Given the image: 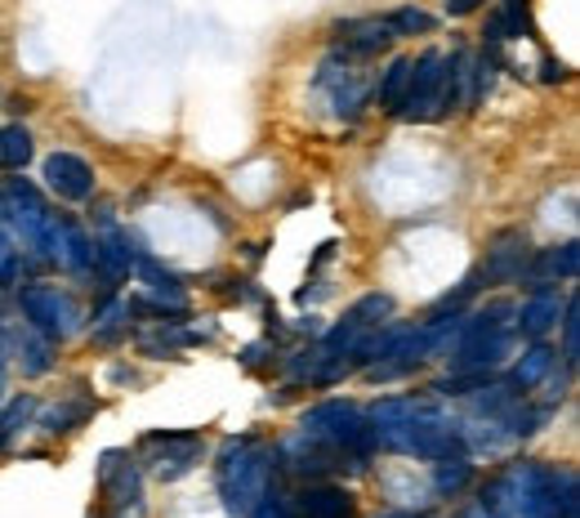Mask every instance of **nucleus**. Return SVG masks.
<instances>
[{
  "label": "nucleus",
  "instance_id": "obj_1",
  "mask_svg": "<svg viewBox=\"0 0 580 518\" xmlns=\"http://www.w3.org/2000/svg\"><path fill=\"white\" fill-rule=\"evenodd\" d=\"M451 366L456 371H492L509 358L513 345V304H487L473 317H456L451 326Z\"/></svg>",
  "mask_w": 580,
  "mask_h": 518
},
{
  "label": "nucleus",
  "instance_id": "obj_2",
  "mask_svg": "<svg viewBox=\"0 0 580 518\" xmlns=\"http://www.w3.org/2000/svg\"><path fill=\"white\" fill-rule=\"evenodd\" d=\"M219 492L223 509L246 518L268 492H273V451L255 438H237L219 456Z\"/></svg>",
  "mask_w": 580,
  "mask_h": 518
},
{
  "label": "nucleus",
  "instance_id": "obj_3",
  "mask_svg": "<svg viewBox=\"0 0 580 518\" xmlns=\"http://www.w3.org/2000/svg\"><path fill=\"white\" fill-rule=\"evenodd\" d=\"M304 434L335 447V451H353V456H366L375 447V434H371V420L358 402H345V398H330V402H317L304 411Z\"/></svg>",
  "mask_w": 580,
  "mask_h": 518
},
{
  "label": "nucleus",
  "instance_id": "obj_4",
  "mask_svg": "<svg viewBox=\"0 0 580 518\" xmlns=\"http://www.w3.org/2000/svg\"><path fill=\"white\" fill-rule=\"evenodd\" d=\"M0 215H10L14 228H19V238L27 242L32 255L40 260H55V242H59V219L45 210L40 193L27 183V179H10L5 183V193H0Z\"/></svg>",
  "mask_w": 580,
  "mask_h": 518
},
{
  "label": "nucleus",
  "instance_id": "obj_5",
  "mask_svg": "<svg viewBox=\"0 0 580 518\" xmlns=\"http://www.w3.org/2000/svg\"><path fill=\"white\" fill-rule=\"evenodd\" d=\"M19 300H23V313H27L36 336H45V340H68L76 332L81 313H76L72 296H63L59 287H40V281H32V287H23Z\"/></svg>",
  "mask_w": 580,
  "mask_h": 518
},
{
  "label": "nucleus",
  "instance_id": "obj_6",
  "mask_svg": "<svg viewBox=\"0 0 580 518\" xmlns=\"http://www.w3.org/2000/svg\"><path fill=\"white\" fill-rule=\"evenodd\" d=\"M443 76H447V59L438 50L420 55L415 68H411V85H407V99H402L398 117H407V121L443 117Z\"/></svg>",
  "mask_w": 580,
  "mask_h": 518
},
{
  "label": "nucleus",
  "instance_id": "obj_7",
  "mask_svg": "<svg viewBox=\"0 0 580 518\" xmlns=\"http://www.w3.org/2000/svg\"><path fill=\"white\" fill-rule=\"evenodd\" d=\"M143 460L157 469V479L174 483L202 460V438L197 434H148L143 438Z\"/></svg>",
  "mask_w": 580,
  "mask_h": 518
},
{
  "label": "nucleus",
  "instance_id": "obj_8",
  "mask_svg": "<svg viewBox=\"0 0 580 518\" xmlns=\"http://www.w3.org/2000/svg\"><path fill=\"white\" fill-rule=\"evenodd\" d=\"M45 183H50V193H59L63 202H85L94 193V170L76 153H50L45 157Z\"/></svg>",
  "mask_w": 580,
  "mask_h": 518
},
{
  "label": "nucleus",
  "instance_id": "obj_9",
  "mask_svg": "<svg viewBox=\"0 0 580 518\" xmlns=\"http://www.w3.org/2000/svg\"><path fill=\"white\" fill-rule=\"evenodd\" d=\"M558 317H563V296L554 287H536L522 300V309H513V326L527 340H545L558 326Z\"/></svg>",
  "mask_w": 580,
  "mask_h": 518
},
{
  "label": "nucleus",
  "instance_id": "obj_10",
  "mask_svg": "<svg viewBox=\"0 0 580 518\" xmlns=\"http://www.w3.org/2000/svg\"><path fill=\"white\" fill-rule=\"evenodd\" d=\"M527 260H531V251H527V232L522 228H509V232H500V238L492 242V251H487V268H482V277L487 281H518L522 273H527Z\"/></svg>",
  "mask_w": 580,
  "mask_h": 518
},
{
  "label": "nucleus",
  "instance_id": "obj_11",
  "mask_svg": "<svg viewBox=\"0 0 580 518\" xmlns=\"http://www.w3.org/2000/svg\"><path fill=\"white\" fill-rule=\"evenodd\" d=\"M335 36H340V45H345V55H349V59H371V55L389 50V45L398 40V36L389 32V23H384V19L345 23V27H335Z\"/></svg>",
  "mask_w": 580,
  "mask_h": 518
},
{
  "label": "nucleus",
  "instance_id": "obj_12",
  "mask_svg": "<svg viewBox=\"0 0 580 518\" xmlns=\"http://www.w3.org/2000/svg\"><path fill=\"white\" fill-rule=\"evenodd\" d=\"M295 509H300V518H353V496L345 487L322 483V487H309L295 501Z\"/></svg>",
  "mask_w": 580,
  "mask_h": 518
},
{
  "label": "nucleus",
  "instance_id": "obj_13",
  "mask_svg": "<svg viewBox=\"0 0 580 518\" xmlns=\"http://www.w3.org/2000/svg\"><path fill=\"white\" fill-rule=\"evenodd\" d=\"M99 479H104V492H108L121 509H134V505H138V474H134V465H121V451H108V456H104Z\"/></svg>",
  "mask_w": 580,
  "mask_h": 518
},
{
  "label": "nucleus",
  "instance_id": "obj_14",
  "mask_svg": "<svg viewBox=\"0 0 580 518\" xmlns=\"http://www.w3.org/2000/svg\"><path fill=\"white\" fill-rule=\"evenodd\" d=\"M527 273L536 277V281H558V277H576V273H580V246H576V242L549 246V251H541L536 260H527Z\"/></svg>",
  "mask_w": 580,
  "mask_h": 518
},
{
  "label": "nucleus",
  "instance_id": "obj_15",
  "mask_svg": "<svg viewBox=\"0 0 580 518\" xmlns=\"http://www.w3.org/2000/svg\"><path fill=\"white\" fill-rule=\"evenodd\" d=\"M55 260L72 273H89L94 268V242L76 224H59V242H55Z\"/></svg>",
  "mask_w": 580,
  "mask_h": 518
},
{
  "label": "nucleus",
  "instance_id": "obj_16",
  "mask_svg": "<svg viewBox=\"0 0 580 518\" xmlns=\"http://www.w3.org/2000/svg\"><path fill=\"white\" fill-rule=\"evenodd\" d=\"M554 358H558V353H554V349H549L545 340H536V345H531V349L522 353V362L513 366V381H509V385H513L518 394H527V389H536V385L545 381V375L554 371Z\"/></svg>",
  "mask_w": 580,
  "mask_h": 518
},
{
  "label": "nucleus",
  "instance_id": "obj_17",
  "mask_svg": "<svg viewBox=\"0 0 580 518\" xmlns=\"http://www.w3.org/2000/svg\"><path fill=\"white\" fill-rule=\"evenodd\" d=\"M94 268H104L108 277H130L134 251H130V242L121 238V232H108V238L94 242Z\"/></svg>",
  "mask_w": 580,
  "mask_h": 518
},
{
  "label": "nucleus",
  "instance_id": "obj_18",
  "mask_svg": "<svg viewBox=\"0 0 580 518\" xmlns=\"http://www.w3.org/2000/svg\"><path fill=\"white\" fill-rule=\"evenodd\" d=\"M411 68H415V59H394V63H389V72L379 76L375 99H379V108H384V112H398V108H402L407 85H411Z\"/></svg>",
  "mask_w": 580,
  "mask_h": 518
},
{
  "label": "nucleus",
  "instance_id": "obj_19",
  "mask_svg": "<svg viewBox=\"0 0 580 518\" xmlns=\"http://www.w3.org/2000/svg\"><path fill=\"white\" fill-rule=\"evenodd\" d=\"M469 483H473V465L464 456L433 460V492H438V496H460Z\"/></svg>",
  "mask_w": 580,
  "mask_h": 518
},
{
  "label": "nucleus",
  "instance_id": "obj_20",
  "mask_svg": "<svg viewBox=\"0 0 580 518\" xmlns=\"http://www.w3.org/2000/svg\"><path fill=\"white\" fill-rule=\"evenodd\" d=\"M527 27H531L527 23V5H522V0H505L500 14H492V23H487V40L505 45V40H518Z\"/></svg>",
  "mask_w": 580,
  "mask_h": 518
},
{
  "label": "nucleus",
  "instance_id": "obj_21",
  "mask_svg": "<svg viewBox=\"0 0 580 518\" xmlns=\"http://www.w3.org/2000/svg\"><path fill=\"white\" fill-rule=\"evenodd\" d=\"M32 161V134L23 125H0V170H23Z\"/></svg>",
  "mask_w": 580,
  "mask_h": 518
},
{
  "label": "nucleus",
  "instance_id": "obj_22",
  "mask_svg": "<svg viewBox=\"0 0 580 518\" xmlns=\"http://www.w3.org/2000/svg\"><path fill=\"white\" fill-rule=\"evenodd\" d=\"M389 32L394 36H415V32H433V14H424V10H415V5H402V10H394L389 19Z\"/></svg>",
  "mask_w": 580,
  "mask_h": 518
},
{
  "label": "nucleus",
  "instance_id": "obj_23",
  "mask_svg": "<svg viewBox=\"0 0 580 518\" xmlns=\"http://www.w3.org/2000/svg\"><path fill=\"white\" fill-rule=\"evenodd\" d=\"M394 313V300L389 296H366V300H358L353 309H349V317H358L366 332H379V322Z\"/></svg>",
  "mask_w": 580,
  "mask_h": 518
},
{
  "label": "nucleus",
  "instance_id": "obj_24",
  "mask_svg": "<svg viewBox=\"0 0 580 518\" xmlns=\"http://www.w3.org/2000/svg\"><path fill=\"white\" fill-rule=\"evenodd\" d=\"M576 353H580V304L563 300V362L576 366Z\"/></svg>",
  "mask_w": 580,
  "mask_h": 518
},
{
  "label": "nucleus",
  "instance_id": "obj_25",
  "mask_svg": "<svg viewBox=\"0 0 580 518\" xmlns=\"http://www.w3.org/2000/svg\"><path fill=\"white\" fill-rule=\"evenodd\" d=\"M558 487V518H580V483H576V469H558L554 474Z\"/></svg>",
  "mask_w": 580,
  "mask_h": 518
},
{
  "label": "nucleus",
  "instance_id": "obj_26",
  "mask_svg": "<svg viewBox=\"0 0 580 518\" xmlns=\"http://www.w3.org/2000/svg\"><path fill=\"white\" fill-rule=\"evenodd\" d=\"M125 317H130V304H112V309L99 317V326H94V340H117V336H125V332H130Z\"/></svg>",
  "mask_w": 580,
  "mask_h": 518
},
{
  "label": "nucleus",
  "instance_id": "obj_27",
  "mask_svg": "<svg viewBox=\"0 0 580 518\" xmlns=\"http://www.w3.org/2000/svg\"><path fill=\"white\" fill-rule=\"evenodd\" d=\"M23 371H27V375L50 371V345L36 340V336H27V340H23Z\"/></svg>",
  "mask_w": 580,
  "mask_h": 518
},
{
  "label": "nucleus",
  "instance_id": "obj_28",
  "mask_svg": "<svg viewBox=\"0 0 580 518\" xmlns=\"http://www.w3.org/2000/svg\"><path fill=\"white\" fill-rule=\"evenodd\" d=\"M251 518H290V509H286V501H281V496H273V492H268V496L251 509Z\"/></svg>",
  "mask_w": 580,
  "mask_h": 518
},
{
  "label": "nucleus",
  "instance_id": "obj_29",
  "mask_svg": "<svg viewBox=\"0 0 580 518\" xmlns=\"http://www.w3.org/2000/svg\"><path fill=\"white\" fill-rule=\"evenodd\" d=\"M443 10H447L451 19H469L473 10H482V0H443Z\"/></svg>",
  "mask_w": 580,
  "mask_h": 518
},
{
  "label": "nucleus",
  "instance_id": "obj_30",
  "mask_svg": "<svg viewBox=\"0 0 580 518\" xmlns=\"http://www.w3.org/2000/svg\"><path fill=\"white\" fill-rule=\"evenodd\" d=\"M541 72H545V81H567V68H563V63H554V59H545V63H541Z\"/></svg>",
  "mask_w": 580,
  "mask_h": 518
},
{
  "label": "nucleus",
  "instance_id": "obj_31",
  "mask_svg": "<svg viewBox=\"0 0 580 518\" xmlns=\"http://www.w3.org/2000/svg\"><path fill=\"white\" fill-rule=\"evenodd\" d=\"M5 260H10V232L0 228V264H5Z\"/></svg>",
  "mask_w": 580,
  "mask_h": 518
},
{
  "label": "nucleus",
  "instance_id": "obj_32",
  "mask_svg": "<svg viewBox=\"0 0 580 518\" xmlns=\"http://www.w3.org/2000/svg\"><path fill=\"white\" fill-rule=\"evenodd\" d=\"M0 381H5V349H0Z\"/></svg>",
  "mask_w": 580,
  "mask_h": 518
},
{
  "label": "nucleus",
  "instance_id": "obj_33",
  "mask_svg": "<svg viewBox=\"0 0 580 518\" xmlns=\"http://www.w3.org/2000/svg\"><path fill=\"white\" fill-rule=\"evenodd\" d=\"M384 518H411V514H384Z\"/></svg>",
  "mask_w": 580,
  "mask_h": 518
}]
</instances>
